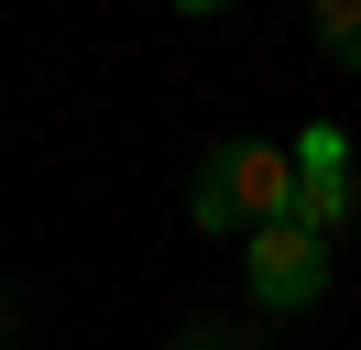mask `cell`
Listing matches in <instances>:
<instances>
[{
    "mask_svg": "<svg viewBox=\"0 0 361 350\" xmlns=\"http://www.w3.org/2000/svg\"><path fill=\"white\" fill-rule=\"evenodd\" d=\"M0 328H11V318H0Z\"/></svg>",
    "mask_w": 361,
    "mask_h": 350,
    "instance_id": "obj_6",
    "label": "cell"
},
{
    "mask_svg": "<svg viewBox=\"0 0 361 350\" xmlns=\"http://www.w3.org/2000/svg\"><path fill=\"white\" fill-rule=\"evenodd\" d=\"M176 350H241V339H230V328H186Z\"/></svg>",
    "mask_w": 361,
    "mask_h": 350,
    "instance_id": "obj_4",
    "label": "cell"
},
{
    "mask_svg": "<svg viewBox=\"0 0 361 350\" xmlns=\"http://www.w3.org/2000/svg\"><path fill=\"white\" fill-rule=\"evenodd\" d=\"M329 284V241H307L295 219H252V296L263 306H307Z\"/></svg>",
    "mask_w": 361,
    "mask_h": 350,
    "instance_id": "obj_2",
    "label": "cell"
},
{
    "mask_svg": "<svg viewBox=\"0 0 361 350\" xmlns=\"http://www.w3.org/2000/svg\"><path fill=\"white\" fill-rule=\"evenodd\" d=\"M317 33H329V55H350L361 44V0H317Z\"/></svg>",
    "mask_w": 361,
    "mask_h": 350,
    "instance_id": "obj_3",
    "label": "cell"
},
{
    "mask_svg": "<svg viewBox=\"0 0 361 350\" xmlns=\"http://www.w3.org/2000/svg\"><path fill=\"white\" fill-rule=\"evenodd\" d=\"M285 197H295V164L274 143H219L197 164V186H186V219L197 230H230V219H285Z\"/></svg>",
    "mask_w": 361,
    "mask_h": 350,
    "instance_id": "obj_1",
    "label": "cell"
},
{
    "mask_svg": "<svg viewBox=\"0 0 361 350\" xmlns=\"http://www.w3.org/2000/svg\"><path fill=\"white\" fill-rule=\"evenodd\" d=\"M176 11H219V0H176Z\"/></svg>",
    "mask_w": 361,
    "mask_h": 350,
    "instance_id": "obj_5",
    "label": "cell"
}]
</instances>
